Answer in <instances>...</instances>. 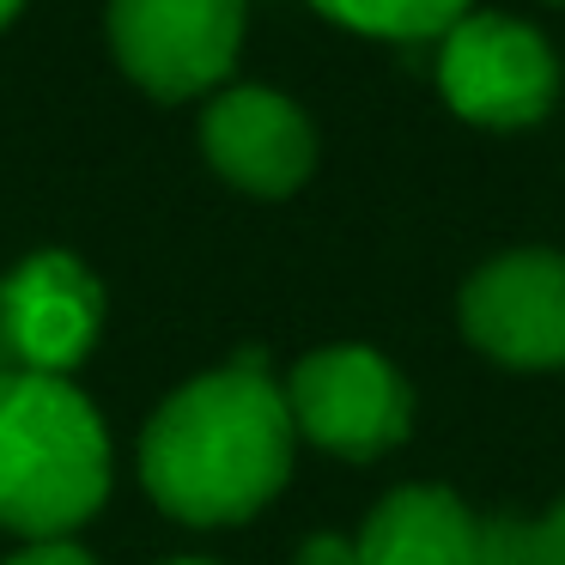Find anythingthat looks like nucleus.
Instances as JSON below:
<instances>
[{
    "label": "nucleus",
    "instance_id": "obj_7",
    "mask_svg": "<svg viewBox=\"0 0 565 565\" xmlns=\"http://www.w3.org/2000/svg\"><path fill=\"white\" fill-rule=\"evenodd\" d=\"M104 334V286L67 249H38L0 280V365L74 377Z\"/></svg>",
    "mask_w": 565,
    "mask_h": 565
},
{
    "label": "nucleus",
    "instance_id": "obj_6",
    "mask_svg": "<svg viewBox=\"0 0 565 565\" xmlns=\"http://www.w3.org/2000/svg\"><path fill=\"white\" fill-rule=\"evenodd\" d=\"M456 322L504 371H565V249L523 244L487 256L456 292Z\"/></svg>",
    "mask_w": 565,
    "mask_h": 565
},
{
    "label": "nucleus",
    "instance_id": "obj_9",
    "mask_svg": "<svg viewBox=\"0 0 565 565\" xmlns=\"http://www.w3.org/2000/svg\"><path fill=\"white\" fill-rule=\"evenodd\" d=\"M359 565H480V516L438 480H407L371 504L353 535Z\"/></svg>",
    "mask_w": 565,
    "mask_h": 565
},
{
    "label": "nucleus",
    "instance_id": "obj_10",
    "mask_svg": "<svg viewBox=\"0 0 565 565\" xmlns=\"http://www.w3.org/2000/svg\"><path fill=\"white\" fill-rule=\"evenodd\" d=\"M329 25L383 43H431L475 13V0H310Z\"/></svg>",
    "mask_w": 565,
    "mask_h": 565
},
{
    "label": "nucleus",
    "instance_id": "obj_1",
    "mask_svg": "<svg viewBox=\"0 0 565 565\" xmlns=\"http://www.w3.org/2000/svg\"><path fill=\"white\" fill-rule=\"evenodd\" d=\"M298 431L262 353L201 371L152 407L140 431V487L189 529L249 523L292 480Z\"/></svg>",
    "mask_w": 565,
    "mask_h": 565
},
{
    "label": "nucleus",
    "instance_id": "obj_15",
    "mask_svg": "<svg viewBox=\"0 0 565 565\" xmlns=\"http://www.w3.org/2000/svg\"><path fill=\"white\" fill-rule=\"evenodd\" d=\"M164 565H213V559H164Z\"/></svg>",
    "mask_w": 565,
    "mask_h": 565
},
{
    "label": "nucleus",
    "instance_id": "obj_13",
    "mask_svg": "<svg viewBox=\"0 0 565 565\" xmlns=\"http://www.w3.org/2000/svg\"><path fill=\"white\" fill-rule=\"evenodd\" d=\"M292 565H359V547L347 535H310L305 547L292 553Z\"/></svg>",
    "mask_w": 565,
    "mask_h": 565
},
{
    "label": "nucleus",
    "instance_id": "obj_14",
    "mask_svg": "<svg viewBox=\"0 0 565 565\" xmlns=\"http://www.w3.org/2000/svg\"><path fill=\"white\" fill-rule=\"evenodd\" d=\"M19 7H25V0H0V31H7V25L19 19Z\"/></svg>",
    "mask_w": 565,
    "mask_h": 565
},
{
    "label": "nucleus",
    "instance_id": "obj_12",
    "mask_svg": "<svg viewBox=\"0 0 565 565\" xmlns=\"http://www.w3.org/2000/svg\"><path fill=\"white\" fill-rule=\"evenodd\" d=\"M0 565H98L86 547H74V541H31V547H19L13 559Z\"/></svg>",
    "mask_w": 565,
    "mask_h": 565
},
{
    "label": "nucleus",
    "instance_id": "obj_2",
    "mask_svg": "<svg viewBox=\"0 0 565 565\" xmlns=\"http://www.w3.org/2000/svg\"><path fill=\"white\" fill-rule=\"evenodd\" d=\"M110 499V431L74 377L0 365V529L67 541Z\"/></svg>",
    "mask_w": 565,
    "mask_h": 565
},
{
    "label": "nucleus",
    "instance_id": "obj_8",
    "mask_svg": "<svg viewBox=\"0 0 565 565\" xmlns=\"http://www.w3.org/2000/svg\"><path fill=\"white\" fill-rule=\"evenodd\" d=\"M201 152L232 189L280 201L317 171V128L286 92L232 86L201 110Z\"/></svg>",
    "mask_w": 565,
    "mask_h": 565
},
{
    "label": "nucleus",
    "instance_id": "obj_4",
    "mask_svg": "<svg viewBox=\"0 0 565 565\" xmlns=\"http://www.w3.org/2000/svg\"><path fill=\"white\" fill-rule=\"evenodd\" d=\"M559 50L511 13H468L438 38V92L475 128H535L559 104Z\"/></svg>",
    "mask_w": 565,
    "mask_h": 565
},
{
    "label": "nucleus",
    "instance_id": "obj_3",
    "mask_svg": "<svg viewBox=\"0 0 565 565\" xmlns=\"http://www.w3.org/2000/svg\"><path fill=\"white\" fill-rule=\"evenodd\" d=\"M292 431L341 462H371V456L407 444L414 431V390L407 377L365 341L317 347L292 365L280 383Z\"/></svg>",
    "mask_w": 565,
    "mask_h": 565
},
{
    "label": "nucleus",
    "instance_id": "obj_11",
    "mask_svg": "<svg viewBox=\"0 0 565 565\" xmlns=\"http://www.w3.org/2000/svg\"><path fill=\"white\" fill-rule=\"evenodd\" d=\"M480 565H565V492L541 516L480 523Z\"/></svg>",
    "mask_w": 565,
    "mask_h": 565
},
{
    "label": "nucleus",
    "instance_id": "obj_5",
    "mask_svg": "<svg viewBox=\"0 0 565 565\" xmlns=\"http://www.w3.org/2000/svg\"><path fill=\"white\" fill-rule=\"evenodd\" d=\"M116 67L140 92L183 104L213 92L237 67L249 31V0H110Z\"/></svg>",
    "mask_w": 565,
    "mask_h": 565
}]
</instances>
